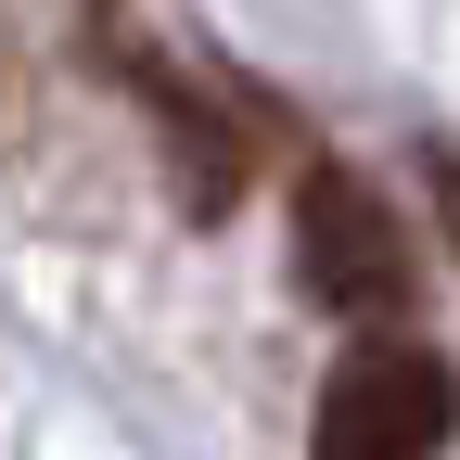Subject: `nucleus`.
<instances>
[{
    "label": "nucleus",
    "mask_w": 460,
    "mask_h": 460,
    "mask_svg": "<svg viewBox=\"0 0 460 460\" xmlns=\"http://www.w3.org/2000/svg\"><path fill=\"white\" fill-rule=\"evenodd\" d=\"M447 435H460V371L410 332H371L358 358H332L307 410V460H447Z\"/></svg>",
    "instance_id": "f257e3e1"
},
{
    "label": "nucleus",
    "mask_w": 460,
    "mask_h": 460,
    "mask_svg": "<svg viewBox=\"0 0 460 460\" xmlns=\"http://www.w3.org/2000/svg\"><path fill=\"white\" fill-rule=\"evenodd\" d=\"M295 281L332 320H371V332L410 320V230L358 166H307L295 180Z\"/></svg>",
    "instance_id": "f03ea898"
},
{
    "label": "nucleus",
    "mask_w": 460,
    "mask_h": 460,
    "mask_svg": "<svg viewBox=\"0 0 460 460\" xmlns=\"http://www.w3.org/2000/svg\"><path fill=\"white\" fill-rule=\"evenodd\" d=\"M141 90H154V115H166V180H180V217H230L243 205V128L192 90V77H166V65H128Z\"/></svg>",
    "instance_id": "7ed1b4c3"
},
{
    "label": "nucleus",
    "mask_w": 460,
    "mask_h": 460,
    "mask_svg": "<svg viewBox=\"0 0 460 460\" xmlns=\"http://www.w3.org/2000/svg\"><path fill=\"white\" fill-rule=\"evenodd\" d=\"M435 217H447V243H460V154H435Z\"/></svg>",
    "instance_id": "20e7f679"
}]
</instances>
